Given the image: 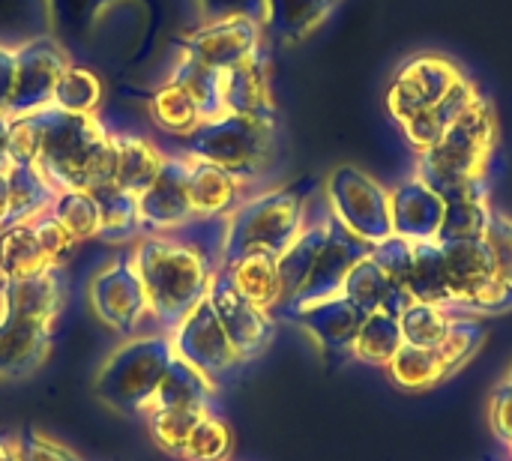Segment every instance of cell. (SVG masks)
<instances>
[{
    "label": "cell",
    "mask_w": 512,
    "mask_h": 461,
    "mask_svg": "<svg viewBox=\"0 0 512 461\" xmlns=\"http://www.w3.org/2000/svg\"><path fill=\"white\" fill-rule=\"evenodd\" d=\"M228 216L195 219L171 234H144L132 261L147 294L150 321L159 333H171L210 291L213 276L222 270Z\"/></svg>",
    "instance_id": "1"
},
{
    "label": "cell",
    "mask_w": 512,
    "mask_h": 461,
    "mask_svg": "<svg viewBox=\"0 0 512 461\" xmlns=\"http://www.w3.org/2000/svg\"><path fill=\"white\" fill-rule=\"evenodd\" d=\"M42 114L45 129L33 168L54 192L114 183V141L96 114H69L54 105L42 108Z\"/></svg>",
    "instance_id": "2"
},
{
    "label": "cell",
    "mask_w": 512,
    "mask_h": 461,
    "mask_svg": "<svg viewBox=\"0 0 512 461\" xmlns=\"http://www.w3.org/2000/svg\"><path fill=\"white\" fill-rule=\"evenodd\" d=\"M315 189L318 183L306 177V180L246 198L228 216L222 264L237 261L240 255H249V252H267L279 258L291 246V240L303 231L309 210H312Z\"/></svg>",
    "instance_id": "3"
},
{
    "label": "cell",
    "mask_w": 512,
    "mask_h": 461,
    "mask_svg": "<svg viewBox=\"0 0 512 461\" xmlns=\"http://www.w3.org/2000/svg\"><path fill=\"white\" fill-rule=\"evenodd\" d=\"M498 147V117L492 99L480 96L435 144L417 153V177L438 195L489 174Z\"/></svg>",
    "instance_id": "4"
},
{
    "label": "cell",
    "mask_w": 512,
    "mask_h": 461,
    "mask_svg": "<svg viewBox=\"0 0 512 461\" xmlns=\"http://www.w3.org/2000/svg\"><path fill=\"white\" fill-rule=\"evenodd\" d=\"M183 153L201 162H210L240 183H255L267 174L276 156V120L252 114H222L204 120L183 141Z\"/></svg>",
    "instance_id": "5"
},
{
    "label": "cell",
    "mask_w": 512,
    "mask_h": 461,
    "mask_svg": "<svg viewBox=\"0 0 512 461\" xmlns=\"http://www.w3.org/2000/svg\"><path fill=\"white\" fill-rule=\"evenodd\" d=\"M171 360L174 351L168 333L135 336L108 354L96 372L93 390L108 408L141 417Z\"/></svg>",
    "instance_id": "6"
},
{
    "label": "cell",
    "mask_w": 512,
    "mask_h": 461,
    "mask_svg": "<svg viewBox=\"0 0 512 461\" xmlns=\"http://www.w3.org/2000/svg\"><path fill=\"white\" fill-rule=\"evenodd\" d=\"M447 261L450 309L462 315H507L512 312V285L501 279L486 240L441 243Z\"/></svg>",
    "instance_id": "7"
},
{
    "label": "cell",
    "mask_w": 512,
    "mask_h": 461,
    "mask_svg": "<svg viewBox=\"0 0 512 461\" xmlns=\"http://www.w3.org/2000/svg\"><path fill=\"white\" fill-rule=\"evenodd\" d=\"M486 342V324L477 315H462L450 333V339L438 348H414L405 345L393 354V360L387 363V375L396 387L411 390V393H423L432 390L438 384H444L447 378H453Z\"/></svg>",
    "instance_id": "8"
},
{
    "label": "cell",
    "mask_w": 512,
    "mask_h": 461,
    "mask_svg": "<svg viewBox=\"0 0 512 461\" xmlns=\"http://www.w3.org/2000/svg\"><path fill=\"white\" fill-rule=\"evenodd\" d=\"M324 201L354 237L372 246L393 234L390 192L357 165H339L327 174Z\"/></svg>",
    "instance_id": "9"
},
{
    "label": "cell",
    "mask_w": 512,
    "mask_h": 461,
    "mask_svg": "<svg viewBox=\"0 0 512 461\" xmlns=\"http://www.w3.org/2000/svg\"><path fill=\"white\" fill-rule=\"evenodd\" d=\"M168 339H171L174 357L198 369L213 384H222L225 378L237 375L246 366V360L231 345L207 297L168 333Z\"/></svg>",
    "instance_id": "10"
},
{
    "label": "cell",
    "mask_w": 512,
    "mask_h": 461,
    "mask_svg": "<svg viewBox=\"0 0 512 461\" xmlns=\"http://www.w3.org/2000/svg\"><path fill=\"white\" fill-rule=\"evenodd\" d=\"M90 309L96 321L114 333H135L144 321H150V306L144 285L138 279L132 252L114 255L105 267H99L87 288Z\"/></svg>",
    "instance_id": "11"
},
{
    "label": "cell",
    "mask_w": 512,
    "mask_h": 461,
    "mask_svg": "<svg viewBox=\"0 0 512 461\" xmlns=\"http://www.w3.org/2000/svg\"><path fill=\"white\" fill-rule=\"evenodd\" d=\"M462 78L465 72L459 69L456 60L444 54H414L396 69L390 81L387 111L402 126L411 117L423 114L426 108H432L438 99H444L450 87H456Z\"/></svg>",
    "instance_id": "12"
},
{
    "label": "cell",
    "mask_w": 512,
    "mask_h": 461,
    "mask_svg": "<svg viewBox=\"0 0 512 461\" xmlns=\"http://www.w3.org/2000/svg\"><path fill=\"white\" fill-rule=\"evenodd\" d=\"M366 255H372V243L354 237V234L333 216L330 234H327V240H324V246H321V252H318V258H315V264H312V270H309L303 288H300V294H297L282 312H276V321H285L288 315H294V312H300V309H309V306H315V303H324V300L339 297L348 270H351L360 258H366Z\"/></svg>",
    "instance_id": "13"
},
{
    "label": "cell",
    "mask_w": 512,
    "mask_h": 461,
    "mask_svg": "<svg viewBox=\"0 0 512 461\" xmlns=\"http://www.w3.org/2000/svg\"><path fill=\"white\" fill-rule=\"evenodd\" d=\"M66 66L69 60L51 36H33L15 45V90L6 117H21L48 108Z\"/></svg>",
    "instance_id": "14"
},
{
    "label": "cell",
    "mask_w": 512,
    "mask_h": 461,
    "mask_svg": "<svg viewBox=\"0 0 512 461\" xmlns=\"http://www.w3.org/2000/svg\"><path fill=\"white\" fill-rule=\"evenodd\" d=\"M141 234H171L192 225L198 216L189 195V156H168L156 180L135 195Z\"/></svg>",
    "instance_id": "15"
},
{
    "label": "cell",
    "mask_w": 512,
    "mask_h": 461,
    "mask_svg": "<svg viewBox=\"0 0 512 461\" xmlns=\"http://www.w3.org/2000/svg\"><path fill=\"white\" fill-rule=\"evenodd\" d=\"M207 300H210V306H213L219 324L225 327L231 345L237 348V354H240L246 363H249V360H258V357L270 348L279 321H276L270 312L252 306V303L228 282V276H225L222 270L213 276L210 291H207Z\"/></svg>",
    "instance_id": "16"
},
{
    "label": "cell",
    "mask_w": 512,
    "mask_h": 461,
    "mask_svg": "<svg viewBox=\"0 0 512 461\" xmlns=\"http://www.w3.org/2000/svg\"><path fill=\"white\" fill-rule=\"evenodd\" d=\"M261 36H264L261 24L246 18H228V21H204L198 30L183 36L180 45L183 54L201 60L204 66L216 72H228L264 48Z\"/></svg>",
    "instance_id": "17"
},
{
    "label": "cell",
    "mask_w": 512,
    "mask_h": 461,
    "mask_svg": "<svg viewBox=\"0 0 512 461\" xmlns=\"http://www.w3.org/2000/svg\"><path fill=\"white\" fill-rule=\"evenodd\" d=\"M492 189L489 174L474 177L462 186L441 192L444 198V222L438 228V243H462V240H483L489 219H492Z\"/></svg>",
    "instance_id": "18"
},
{
    "label": "cell",
    "mask_w": 512,
    "mask_h": 461,
    "mask_svg": "<svg viewBox=\"0 0 512 461\" xmlns=\"http://www.w3.org/2000/svg\"><path fill=\"white\" fill-rule=\"evenodd\" d=\"M63 300H66V282L60 264L21 282H0V312L21 315L54 330L63 312Z\"/></svg>",
    "instance_id": "19"
},
{
    "label": "cell",
    "mask_w": 512,
    "mask_h": 461,
    "mask_svg": "<svg viewBox=\"0 0 512 461\" xmlns=\"http://www.w3.org/2000/svg\"><path fill=\"white\" fill-rule=\"evenodd\" d=\"M285 321L306 330L327 354L351 357L357 333H360L366 315L354 303H348L345 297H333V300L315 303L309 309H300V312L288 315Z\"/></svg>",
    "instance_id": "20"
},
{
    "label": "cell",
    "mask_w": 512,
    "mask_h": 461,
    "mask_svg": "<svg viewBox=\"0 0 512 461\" xmlns=\"http://www.w3.org/2000/svg\"><path fill=\"white\" fill-rule=\"evenodd\" d=\"M54 345V327L0 312V378H21L39 369Z\"/></svg>",
    "instance_id": "21"
},
{
    "label": "cell",
    "mask_w": 512,
    "mask_h": 461,
    "mask_svg": "<svg viewBox=\"0 0 512 461\" xmlns=\"http://www.w3.org/2000/svg\"><path fill=\"white\" fill-rule=\"evenodd\" d=\"M390 219H393V234L411 243L435 240L444 222V198L429 183L414 177L396 186V192H390Z\"/></svg>",
    "instance_id": "22"
},
{
    "label": "cell",
    "mask_w": 512,
    "mask_h": 461,
    "mask_svg": "<svg viewBox=\"0 0 512 461\" xmlns=\"http://www.w3.org/2000/svg\"><path fill=\"white\" fill-rule=\"evenodd\" d=\"M330 222H333V213H330L327 201L324 204H312L303 231L276 258V264H279V282H282V306H279V312L300 294V288H303V282H306V276H309V270H312V264H315L324 240H327V234H330Z\"/></svg>",
    "instance_id": "23"
},
{
    "label": "cell",
    "mask_w": 512,
    "mask_h": 461,
    "mask_svg": "<svg viewBox=\"0 0 512 461\" xmlns=\"http://www.w3.org/2000/svg\"><path fill=\"white\" fill-rule=\"evenodd\" d=\"M222 93H225V114H252L276 120V105L270 93V69L264 48L249 60L237 63L234 69L222 72Z\"/></svg>",
    "instance_id": "24"
},
{
    "label": "cell",
    "mask_w": 512,
    "mask_h": 461,
    "mask_svg": "<svg viewBox=\"0 0 512 461\" xmlns=\"http://www.w3.org/2000/svg\"><path fill=\"white\" fill-rule=\"evenodd\" d=\"M339 297H345L348 303H354L363 315L387 312V315H393V318H399V315L414 303L411 294H408L405 288L393 285V282L384 276V270H381L369 255L360 258V261L348 270Z\"/></svg>",
    "instance_id": "25"
},
{
    "label": "cell",
    "mask_w": 512,
    "mask_h": 461,
    "mask_svg": "<svg viewBox=\"0 0 512 461\" xmlns=\"http://www.w3.org/2000/svg\"><path fill=\"white\" fill-rule=\"evenodd\" d=\"M243 189L246 183H240L234 174L189 156V195H192V210L198 219L231 216L246 201Z\"/></svg>",
    "instance_id": "26"
},
{
    "label": "cell",
    "mask_w": 512,
    "mask_h": 461,
    "mask_svg": "<svg viewBox=\"0 0 512 461\" xmlns=\"http://www.w3.org/2000/svg\"><path fill=\"white\" fill-rule=\"evenodd\" d=\"M480 96H483V90L477 87V81L465 75L456 87H450V93L444 99H438L432 108H426L423 114H417L408 123H402V135L420 153L429 144H435Z\"/></svg>",
    "instance_id": "27"
},
{
    "label": "cell",
    "mask_w": 512,
    "mask_h": 461,
    "mask_svg": "<svg viewBox=\"0 0 512 461\" xmlns=\"http://www.w3.org/2000/svg\"><path fill=\"white\" fill-rule=\"evenodd\" d=\"M222 273L228 282L258 309L276 315L282 306V282H279V264L276 255L267 252H249L237 261L222 264Z\"/></svg>",
    "instance_id": "28"
},
{
    "label": "cell",
    "mask_w": 512,
    "mask_h": 461,
    "mask_svg": "<svg viewBox=\"0 0 512 461\" xmlns=\"http://www.w3.org/2000/svg\"><path fill=\"white\" fill-rule=\"evenodd\" d=\"M114 141V183L132 195L144 192L165 165V153L135 132H111Z\"/></svg>",
    "instance_id": "29"
},
{
    "label": "cell",
    "mask_w": 512,
    "mask_h": 461,
    "mask_svg": "<svg viewBox=\"0 0 512 461\" xmlns=\"http://www.w3.org/2000/svg\"><path fill=\"white\" fill-rule=\"evenodd\" d=\"M216 393H219V384H213L198 369H192L189 363L174 357L168 363V369H165L153 399L147 402L144 414L147 411H159V408H207V411H213Z\"/></svg>",
    "instance_id": "30"
},
{
    "label": "cell",
    "mask_w": 512,
    "mask_h": 461,
    "mask_svg": "<svg viewBox=\"0 0 512 461\" xmlns=\"http://www.w3.org/2000/svg\"><path fill=\"white\" fill-rule=\"evenodd\" d=\"M339 6V0H264V30L279 42H303Z\"/></svg>",
    "instance_id": "31"
},
{
    "label": "cell",
    "mask_w": 512,
    "mask_h": 461,
    "mask_svg": "<svg viewBox=\"0 0 512 461\" xmlns=\"http://www.w3.org/2000/svg\"><path fill=\"white\" fill-rule=\"evenodd\" d=\"M48 267L54 264H48L39 246L33 219H21L0 228V282H21Z\"/></svg>",
    "instance_id": "32"
},
{
    "label": "cell",
    "mask_w": 512,
    "mask_h": 461,
    "mask_svg": "<svg viewBox=\"0 0 512 461\" xmlns=\"http://www.w3.org/2000/svg\"><path fill=\"white\" fill-rule=\"evenodd\" d=\"M405 291L411 294L414 303L450 309L447 261H444V246L438 240L414 243V264H411V276H408Z\"/></svg>",
    "instance_id": "33"
},
{
    "label": "cell",
    "mask_w": 512,
    "mask_h": 461,
    "mask_svg": "<svg viewBox=\"0 0 512 461\" xmlns=\"http://www.w3.org/2000/svg\"><path fill=\"white\" fill-rule=\"evenodd\" d=\"M99 207V237L108 243H123L141 234L138 222V201L132 192L120 189L117 183H99L90 189Z\"/></svg>",
    "instance_id": "34"
},
{
    "label": "cell",
    "mask_w": 512,
    "mask_h": 461,
    "mask_svg": "<svg viewBox=\"0 0 512 461\" xmlns=\"http://www.w3.org/2000/svg\"><path fill=\"white\" fill-rule=\"evenodd\" d=\"M177 87L186 90V96L195 102V108L201 111L204 120H216L225 114V93H222V72L204 66L201 60L183 54L177 60V66L171 69V78Z\"/></svg>",
    "instance_id": "35"
},
{
    "label": "cell",
    "mask_w": 512,
    "mask_h": 461,
    "mask_svg": "<svg viewBox=\"0 0 512 461\" xmlns=\"http://www.w3.org/2000/svg\"><path fill=\"white\" fill-rule=\"evenodd\" d=\"M150 120L165 132V135H171V138H177V141H183L186 135H192L201 123H204V117H201V111L195 108V102L186 96V90L183 87H177L174 81H165L162 87H156L153 93H150Z\"/></svg>",
    "instance_id": "36"
},
{
    "label": "cell",
    "mask_w": 512,
    "mask_h": 461,
    "mask_svg": "<svg viewBox=\"0 0 512 461\" xmlns=\"http://www.w3.org/2000/svg\"><path fill=\"white\" fill-rule=\"evenodd\" d=\"M459 318H462V312H450V309L426 306V303H411L399 315L402 342L414 345V348H438L450 339Z\"/></svg>",
    "instance_id": "37"
},
{
    "label": "cell",
    "mask_w": 512,
    "mask_h": 461,
    "mask_svg": "<svg viewBox=\"0 0 512 461\" xmlns=\"http://www.w3.org/2000/svg\"><path fill=\"white\" fill-rule=\"evenodd\" d=\"M210 411L207 408H159V411H147L141 420L147 426V435L150 441L168 453V456H177L183 453L189 435L195 432V426L207 417Z\"/></svg>",
    "instance_id": "38"
},
{
    "label": "cell",
    "mask_w": 512,
    "mask_h": 461,
    "mask_svg": "<svg viewBox=\"0 0 512 461\" xmlns=\"http://www.w3.org/2000/svg\"><path fill=\"white\" fill-rule=\"evenodd\" d=\"M399 348H402L399 318H393L387 312H372V315H366V321L357 333L351 357L360 363H369V366H387Z\"/></svg>",
    "instance_id": "39"
},
{
    "label": "cell",
    "mask_w": 512,
    "mask_h": 461,
    "mask_svg": "<svg viewBox=\"0 0 512 461\" xmlns=\"http://www.w3.org/2000/svg\"><path fill=\"white\" fill-rule=\"evenodd\" d=\"M102 102V81L93 69L81 63H69L54 87L51 105L69 114H96Z\"/></svg>",
    "instance_id": "40"
},
{
    "label": "cell",
    "mask_w": 512,
    "mask_h": 461,
    "mask_svg": "<svg viewBox=\"0 0 512 461\" xmlns=\"http://www.w3.org/2000/svg\"><path fill=\"white\" fill-rule=\"evenodd\" d=\"M48 213L75 237V243L99 237V207H96V198L90 195V189L57 192Z\"/></svg>",
    "instance_id": "41"
},
{
    "label": "cell",
    "mask_w": 512,
    "mask_h": 461,
    "mask_svg": "<svg viewBox=\"0 0 512 461\" xmlns=\"http://www.w3.org/2000/svg\"><path fill=\"white\" fill-rule=\"evenodd\" d=\"M9 189H12V207H9V225L21 219H33L42 210L51 207L54 189L45 183V177L36 168H9Z\"/></svg>",
    "instance_id": "42"
},
{
    "label": "cell",
    "mask_w": 512,
    "mask_h": 461,
    "mask_svg": "<svg viewBox=\"0 0 512 461\" xmlns=\"http://www.w3.org/2000/svg\"><path fill=\"white\" fill-rule=\"evenodd\" d=\"M234 453V432L225 417L210 411L189 435L180 459L183 461H228Z\"/></svg>",
    "instance_id": "43"
},
{
    "label": "cell",
    "mask_w": 512,
    "mask_h": 461,
    "mask_svg": "<svg viewBox=\"0 0 512 461\" xmlns=\"http://www.w3.org/2000/svg\"><path fill=\"white\" fill-rule=\"evenodd\" d=\"M42 129H45V114H21L9 117V156L12 168H33L39 147H42Z\"/></svg>",
    "instance_id": "44"
},
{
    "label": "cell",
    "mask_w": 512,
    "mask_h": 461,
    "mask_svg": "<svg viewBox=\"0 0 512 461\" xmlns=\"http://www.w3.org/2000/svg\"><path fill=\"white\" fill-rule=\"evenodd\" d=\"M369 258L384 270V276L393 285H399V288L408 285L411 264H414V243L411 240H405L399 234H390L387 240H381V243L372 246V255Z\"/></svg>",
    "instance_id": "45"
},
{
    "label": "cell",
    "mask_w": 512,
    "mask_h": 461,
    "mask_svg": "<svg viewBox=\"0 0 512 461\" xmlns=\"http://www.w3.org/2000/svg\"><path fill=\"white\" fill-rule=\"evenodd\" d=\"M15 450H18V461H84L60 441L36 429H24L21 435H15Z\"/></svg>",
    "instance_id": "46"
},
{
    "label": "cell",
    "mask_w": 512,
    "mask_h": 461,
    "mask_svg": "<svg viewBox=\"0 0 512 461\" xmlns=\"http://www.w3.org/2000/svg\"><path fill=\"white\" fill-rule=\"evenodd\" d=\"M483 240L495 255L501 279L512 285V216L501 213V210H492V219H489V228H486Z\"/></svg>",
    "instance_id": "47"
},
{
    "label": "cell",
    "mask_w": 512,
    "mask_h": 461,
    "mask_svg": "<svg viewBox=\"0 0 512 461\" xmlns=\"http://www.w3.org/2000/svg\"><path fill=\"white\" fill-rule=\"evenodd\" d=\"M33 225H36V237H39V246H42L48 264H60L75 249V237L48 210L33 216Z\"/></svg>",
    "instance_id": "48"
},
{
    "label": "cell",
    "mask_w": 512,
    "mask_h": 461,
    "mask_svg": "<svg viewBox=\"0 0 512 461\" xmlns=\"http://www.w3.org/2000/svg\"><path fill=\"white\" fill-rule=\"evenodd\" d=\"M204 21H228V18H246L255 24H264V0H195Z\"/></svg>",
    "instance_id": "49"
},
{
    "label": "cell",
    "mask_w": 512,
    "mask_h": 461,
    "mask_svg": "<svg viewBox=\"0 0 512 461\" xmlns=\"http://www.w3.org/2000/svg\"><path fill=\"white\" fill-rule=\"evenodd\" d=\"M489 420H492V429L495 435L504 441L512 438V369L504 375V381L495 387L492 393V405H489Z\"/></svg>",
    "instance_id": "50"
},
{
    "label": "cell",
    "mask_w": 512,
    "mask_h": 461,
    "mask_svg": "<svg viewBox=\"0 0 512 461\" xmlns=\"http://www.w3.org/2000/svg\"><path fill=\"white\" fill-rule=\"evenodd\" d=\"M12 90H15V48L0 42V114L9 111Z\"/></svg>",
    "instance_id": "51"
},
{
    "label": "cell",
    "mask_w": 512,
    "mask_h": 461,
    "mask_svg": "<svg viewBox=\"0 0 512 461\" xmlns=\"http://www.w3.org/2000/svg\"><path fill=\"white\" fill-rule=\"evenodd\" d=\"M24 6H27V0H0V27H9L12 21H21Z\"/></svg>",
    "instance_id": "52"
},
{
    "label": "cell",
    "mask_w": 512,
    "mask_h": 461,
    "mask_svg": "<svg viewBox=\"0 0 512 461\" xmlns=\"http://www.w3.org/2000/svg\"><path fill=\"white\" fill-rule=\"evenodd\" d=\"M9 207H12L9 171H0V228H3V225H9Z\"/></svg>",
    "instance_id": "53"
},
{
    "label": "cell",
    "mask_w": 512,
    "mask_h": 461,
    "mask_svg": "<svg viewBox=\"0 0 512 461\" xmlns=\"http://www.w3.org/2000/svg\"><path fill=\"white\" fill-rule=\"evenodd\" d=\"M12 168V156H9V117L0 114V171Z\"/></svg>",
    "instance_id": "54"
},
{
    "label": "cell",
    "mask_w": 512,
    "mask_h": 461,
    "mask_svg": "<svg viewBox=\"0 0 512 461\" xmlns=\"http://www.w3.org/2000/svg\"><path fill=\"white\" fill-rule=\"evenodd\" d=\"M0 461H18L15 435H6V432H0Z\"/></svg>",
    "instance_id": "55"
},
{
    "label": "cell",
    "mask_w": 512,
    "mask_h": 461,
    "mask_svg": "<svg viewBox=\"0 0 512 461\" xmlns=\"http://www.w3.org/2000/svg\"><path fill=\"white\" fill-rule=\"evenodd\" d=\"M504 447L510 450V456H512V438H510V441H504Z\"/></svg>",
    "instance_id": "56"
},
{
    "label": "cell",
    "mask_w": 512,
    "mask_h": 461,
    "mask_svg": "<svg viewBox=\"0 0 512 461\" xmlns=\"http://www.w3.org/2000/svg\"><path fill=\"white\" fill-rule=\"evenodd\" d=\"M507 461H512V456H510V459H507Z\"/></svg>",
    "instance_id": "57"
}]
</instances>
